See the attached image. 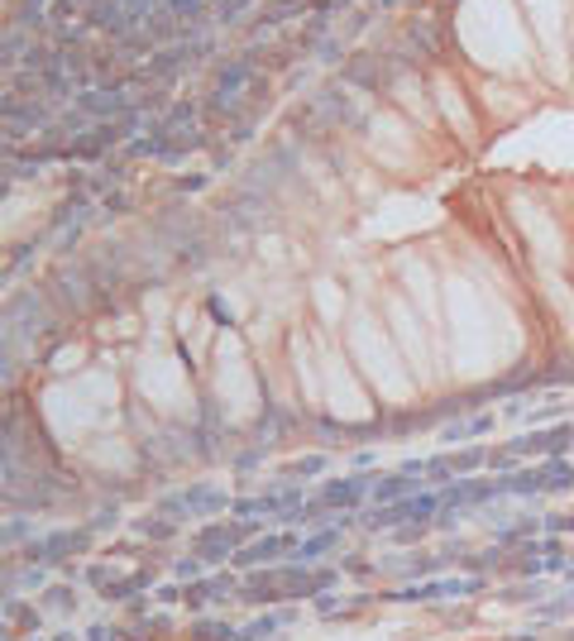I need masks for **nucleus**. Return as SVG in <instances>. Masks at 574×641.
Instances as JSON below:
<instances>
[{
	"mask_svg": "<svg viewBox=\"0 0 574 641\" xmlns=\"http://www.w3.org/2000/svg\"><path fill=\"white\" fill-rule=\"evenodd\" d=\"M483 589V579H427V584H412V589H392L388 599L398 603H427V599H470V593Z\"/></svg>",
	"mask_w": 574,
	"mask_h": 641,
	"instance_id": "nucleus-1",
	"label": "nucleus"
},
{
	"mask_svg": "<svg viewBox=\"0 0 574 641\" xmlns=\"http://www.w3.org/2000/svg\"><path fill=\"white\" fill-rule=\"evenodd\" d=\"M239 546H245V527L225 522V527H206L202 537H196V556L211 560V564H221V560H235Z\"/></svg>",
	"mask_w": 574,
	"mask_h": 641,
	"instance_id": "nucleus-2",
	"label": "nucleus"
},
{
	"mask_svg": "<svg viewBox=\"0 0 574 641\" xmlns=\"http://www.w3.org/2000/svg\"><path fill=\"white\" fill-rule=\"evenodd\" d=\"M297 551V537H264V541H254L245 546V551H235V564L239 570H264V564H274V560H293Z\"/></svg>",
	"mask_w": 574,
	"mask_h": 641,
	"instance_id": "nucleus-3",
	"label": "nucleus"
},
{
	"mask_svg": "<svg viewBox=\"0 0 574 641\" xmlns=\"http://www.w3.org/2000/svg\"><path fill=\"white\" fill-rule=\"evenodd\" d=\"M82 546H92V531H53L49 541H39V546H29V560H68V556H78Z\"/></svg>",
	"mask_w": 574,
	"mask_h": 641,
	"instance_id": "nucleus-4",
	"label": "nucleus"
},
{
	"mask_svg": "<svg viewBox=\"0 0 574 641\" xmlns=\"http://www.w3.org/2000/svg\"><path fill=\"white\" fill-rule=\"evenodd\" d=\"M278 593H283V570H274V574H268V570H249L245 584H239V599H245V603H274Z\"/></svg>",
	"mask_w": 574,
	"mask_h": 641,
	"instance_id": "nucleus-5",
	"label": "nucleus"
},
{
	"mask_svg": "<svg viewBox=\"0 0 574 641\" xmlns=\"http://www.w3.org/2000/svg\"><path fill=\"white\" fill-rule=\"evenodd\" d=\"M293 622H297L293 608H278V613H259V618H254L249 628H245V637H249V641H268L278 628H293Z\"/></svg>",
	"mask_w": 574,
	"mask_h": 641,
	"instance_id": "nucleus-6",
	"label": "nucleus"
},
{
	"mask_svg": "<svg viewBox=\"0 0 574 641\" xmlns=\"http://www.w3.org/2000/svg\"><path fill=\"white\" fill-rule=\"evenodd\" d=\"M336 541H340L336 531H326V537H311V541H301V546H297L293 560H297V564H316V560H321V556H326Z\"/></svg>",
	"mask_w": 574,
	"mask_h": 641,
	"instance_id": "nucleus-7",
	"label": "nucleus"
},
{
	"mask_svg": "<svg viewBox=\"0 0 574 641\" xmlns=\"http://www.w3.org/2000/svg\"><path fill=\"white\" fill-rule=\"evenodd\" d=\"M359 494H365V484H330L321 494V508H350Z\"/></svg>",
	"mask_w": 574,
	"mask_h": 641,
	"instance_id": "nucleus-8",
	"label": "nucleus"
},
{
	"mask_svg": "<svg viewBox=\"0 0 574 641\" xmlns=\"http://www.w3.org/2000/svg\"><path fill=\"white\" fill-rule=\"evenodd\" d=\"M148 579L154 574H130V579H111V589H101L105 599H134L140 589H148Z\"/></svg>",
	"mask_w": 574,
	"mask_h": 641,
	"instance_id": "nucleus-9",
	"label": "nucleus"
},
{
	"mask_svg": "<svg viewBox=\"0 0 574 641\" xmlns=\"http://www.w3.org/2000/svg\"><path fill=\"white\" fill-rule=\"evenodd\" d=\"M43 608H49V613H72V608H78V593H72L68 584H53L49 593H43Z\"/></svg>",
	"mask_w": 574,
	"mask_h": 641,
	"instance_id": "nucleus-10",
	"label": "nucleus"
},
{
	"mask_svg": "<svg viewBox=\"0 0 574 641\" xmlns=\"http://www.w3.org/2000/svg\"><path fill=\"white\" fill-rule=\"evenodd\" d=\"M570 613H574V593H565V599H555V603H541V608H536V618H555V622L570 618Z\"/></svg>",
	"mask_w": 574,
	"mask_h": 641,
	"instance_id": "nucleus-11",
	"label": "nucleus"
},
{
	"mask_svg": "<svg viewBox=\"0 0 574 641\" xmlns=\"http://www.w3.org/2000/svg\"><path fill=\"white\" fill-rule=\"evenodd\" d=\"M10 618L20 622V632H34V628H39V613H34L29 603H10Z\"/></svg>",
	"mask_w": 574,
	"mask_h": 641,
	"instance_id": "nucleus-12",
	"label": "nucleus"
},
{
	"mask_svg": "<svg viewBox=\"0 0 574 641\" xmlns=\"http://www.w3.org/2000/svg\"><path fill=\"white\" fill-rule=\"evenodd\" d=\"M340 608H345V599H340V593H321V599H316V613H321V618H330V613H340Z\"/></svg>",
	"mask_w": 574,
	"mask_h": 641,
	"instance_id": "nucleus-13",
	"label": "nucleus"
},
{
	"mask_svg": "<svg viewBox=\"0 0 574 641\" xmlns=\"http://www.w3.org/2000/svg\"><path fill=\"white\" fill-rule=\"evenodd\" d=\"M196 570H202V556H196V560H177V564H173V574H177V579H187V574H196Z\"/></svg>",
	"mask_w": 574,
	"mask_h": 641,
	"instance_id": "nucleus-14",
	"label": "nucleus"
},
{
	"mask_svg": "<svg viewBox=\"0 0 574 641\" xmlns=\"http://www.w3.org/2000/svg\"><path fill=\"white\" fill-rule=\"evenodd\" d=\"M536 593H541V589H512V593H503V599H508V603H532Z\"/></svg>",
	"mask_w": 574,
	"mask_h": 641,
	"instance_id": "nucleus-15",
	"label": "nucleus"
},
{
	"mask_svg": "<svg viewBox=\"0 0 574 641\" xmlns=\"http://www.w3.org/2000/svg\"><path fill=\"white\" fill-rule=\"evenodd\" d=\"M140 531H148V537H173V527H163V522H144Z\"/></svg>",
	"mask_w": 574,
	"mask_h": 641,
	"instance_id": "nucleus-16",
	"label": "nucleus"
},
{
	"mask_svg": "<svg viewBox=\"0 0 574 641\" xmlns=\"http://www.w3.org/2000/svg\"><path fill=\"white\" fill-rule=\"evenodd\" d=\"M158 599H163V603H177V599H183V589L168 584V589H158Z\"/></svg>",
	"mask_w": 574,
	"mask_h": 641,
	"instance_id": "nucleus-17",
	"label": "nucleus"
},
{
	"mask_svg": "<svg viewBox=\"0 0 574 641\" xmlns=\"http://www.w3.org/2000/svg\"><path fill=\"white\" fill-rule=\"evenodd\" d=\"M86 641H111V628H92V632H86Z\"/></svg>",
	"mask_w": 574,
	"mask_h": 641,
	"instance_id": "nucleus-18",
	"label": "nucleus"
}]
</instances>
